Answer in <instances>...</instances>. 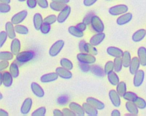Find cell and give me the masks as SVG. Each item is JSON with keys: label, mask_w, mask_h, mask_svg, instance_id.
Wrapping results in <instances>:
<instances>
[{"label": "cell", "mask_w": 146, "mask_h": 116, "mask_svg": "<svg viewBox=\"0 0 146 116\" xmlns=\"http://www.w3.org/2000/svg\"><path fill=\"white\" fill-rule=\"evenodd\" d=\"M79 50L81 52H85L93 55L94 56L98 55V49L90 43H86L84 40H82L79 44Z\"/></svg>", "instance_id": "1"}, {"label": "cell", "mask_w": 146, "mask_h": 116, "mask_svg": "<svg viewBox=\"0 0 146 116\" xmlns=\"http://www.w3.org/2000/svg\"><path fill=\"white\" fill-rule=\"evenodd\" d=\"M76 59L80 63L87 64H92L96 60L94 55L85 52H80L77 54Z\"/></svg>", "instance_id": "2"}, {"label": "cell", "mask_w": 146, "mask_h": 116, "mask_svg": "<svg viewBox=\"0 0 146 116\" xmlns=\"http://www.w3.org/2000/svg\"><path fill=\"white\" fill-rule=\"evenodd\" d=\"M90 24L92 29L97 33L103 32L104 30V25L98 16L93 15L91 19Z\"/></svg>", "instance_id": "3"}, {"label": "cell", "mask_w": 146, "mask_h": 116, "mask_svg": "<svg viewBox=\"0 0 146 116\" xmlns=\"http://www.w3.org/2000/svg\"><path fill=\"white\" fill-rule=\"evenodd\" d=\"M128 10V7L124 4H119L111 7L108 10V13L112 16H117L126 13Z\"/></svg>", "instance_id": "4"}, {"label": "cell", "mask_w": 146, "mask_h": 116, "mask_svg": "<svg viewBox=\"0 0 146 116\" xmlns=\"http://www.w3.org/2000/svg\"><path fill=\"white\" fill-rule=\"evenodd\" d=\"M64 45V42L63 40H58L56 41L50 48L48 54L51 57L57 56L63 49Z\"/></svg>", "instance_id": "5"}, {"label": "cell", "mask_w": 146, "mask_h": 116, "mask_svg": "<svg viewBox=\"0 0 146 116\" xmlns=\"http://www.w3.org/2000/svg\"><path fill=\"white\" fill-rule=\"evenodd\" d=\"M35 56L33 51H24L16 55V60L19 63H26L32 60Z\"/></svg>", "instance_id": "6"}, {"label": "cell", "mask_w": 146, "mask_h": 116, "mask_svg": "<svg viewBox=\"0 0 146 116\" xmlns=\"http://www.w3.org/2000/svg\"><path fill=\"white\" fill-rule=\"evenodd\" d=\"M1 85L3 84L5 87L9 88L11 86L13 81V77L10 73V72H4L1 73Z\"/></svg>", "instance_id": "7"}, {"label": "cell", "mask_w": 146, "mask_h": 116, "mask_svg": "<svg viewBox=\"0 0 146 116\" xmlns=\"http://www.w3.org/2000/svg\"><path fill=\"white\" fill-rule=\"evenodd\" d=\"M27 14H28V13L26 10L21 11L17 13V14H14L12 16V18L11 19V22L14 25L19 24L25 19V18L27 16Z\"/></svg>", "instance_id": "8"}, {"label": "cell", "mask_w": 146, "mask_h": 116, "mask_svg": "<svg viewBox=\"0 0 146 116\" xmlns=\"http://www.w3.org/2000/svg\"><path fill=\"white\" fill-rule=\"evenodd\" d=\"M108 96L112 104L116 107H120L121 105L120 96L116 92V90L111 89L109 91Z\"/></svg>", "instance_id": "9"}, {"label": "cell", "mask_w": 146, "mask_h": 116, "mask_svg": "<svg viewBox=\"0 0 146 116\" xmlns=\"http://www.w3.org/2000/svg\"><path fill=\"white\" fill-rule=\"evenodd\" d=\"M71 7L68 5H66V7L59 12L57 16V22L59 23H64L69 16L71 13Z\"/></svg>", "instance_id": "10"}, {"label": "cell", "mask_w": 146, "mask_h": 116, "mask_svg": "<svg viewBox=\"0 0 146 116\" xmlns=\"http://www.w3.org/2000/svg\"><path fill=\"white\" fill-rule=\"evenodd\" d=\"M133 79V84L135 87H139L140 86L144 80L145 77V73L144 71L141 69H139L134 75Z\"/></svg>", "instance_id": "11"}, {"label": "cell", "mask_w": 146, "mask_h": 116, "mask_svg": "<svg viewBox=\"0 0 146 116\" xmlns=\"http://www.w3.org/2000/svg\"><path fill=\"white\" fill-rule=\"evenodd\" d=\"M33 94L38 98H42L44 96V91L42 87L36 82H33L30 85Z\"/></svg>", "instance_id": "12"}, {"label": "cell", "mask_w": 146, "mask_h": 116, "mask_svg": "<svg viewBox=\"0 0 146 116\" xmlns=\"http://www.w3.org/2000/svg\"><path fill=\"white\" fill-rule=\"evenodd\" d=\"M132 14L131 13H126L120 15L116 19V23L119 26H123L129 23L132 19Z\"/></svg>", "instance_id": "13"}, {"label": "cell", "mask_w": 146, "mask_h": 116, "mask_svg": "<svg viewBox=\"0 0 146 116\" xmlns=\"http://www.w3.org/2000/svg\"><path fill=\"white\" fill-rule=\"evenodd\" d=\"M106 35L104 33L99 32L93 35L90 39V43L94 46H97L99 45L105 39Z\"/></svg>", "instance_id": "14"}, {"label": "cell", "mask_w": 146, "mask_h": 116, "mask_svg": "<svg viewBox=\"0 0 146 116\" xmlns=\"http://www.w3.org/2000/svg\"><path fill=\"white\" fill-rule=\"evenodd\" d=\"M58 74L55 72H51L44 74L40 78V81L43 83H48L54 81L58 78Z\"/></svg>", "instance_id": "15"}, {"label": "cell", "mask_w": 146, "mask_h": 116, "mask_svg": "<svg viewBox=\"0 0 146 116\" xmlns=\"http://www.w3.org/2000/svg\"><path fill=\"white\" fill-rule=\"evenodd\" d=\"M86 102L99 110H103L105 107V105L103 102L92 97H88L86 99Z\"/></svg>", "instance_id": "16"}, {"label": "cell", "mask_w": 146, "mask_h": 116, "mask_svg": "<svg viewBox=\"0 0 146 116\" xmlns=\"http://www.w3.org/2000/svg\"><path fill=\"white\" fill-rule=\"evenodd\" d=\"M33 105V100L31 98H26L23 102L22 103V105L21 107V113L23 114L26 115L27 114L32 107Z\"/></svg>", "instance_id": "17"}, {"label": "cell", "mask_w": 146, "mask_h": 116, "mask_svg": "<svg viewBox=\"0 0 146 116\" xmlns=\"http://www.w3.org/2000/svg\"><path fill=\"white\" fill-rule=\"evenodd\" d=\"M140 63L137 57H133L132 59L131 64L129 67V73L132 75H134L139 70L140 66Z\"/></svg>", "instance_id": "18"}, {"label": "cell", "mask_w": 146, "mask_h": 116, "mask_svg": "<svg viewBox=\"0 0 146 116\" xmlns=\"http://www.w3.org/2000/svg\"><path fill=\"white\" fill-rule=\"evenodd\" d=\"M55 72L60 77L64 79H70L72 77V74L70 71L62 67H57L56 68Z\"/></svg>", "instance_id": "19"}, {"label": "cell", "mask_w": 146, "mask_h": 116, "mask_svg": "<svg viewBox=\"0 0 146 116\" xmlns=\"http://www.w3.org/2000/svg\"><path fill=\"white\" fill-rule=\"evenodd\" d=\"M69 108L71 109L76 115L78 116H83L84 115L85 112L82 106L79 105L78 103L71 102L69 104Z\"/></svg>", "instance_id": "20"}, {"label": "cell", "mask_w": 146, "mask_h": 116, "mask_svg": "<svg viewBox=\"0 0 146 116\" xmlns=\"http://www.w3.org/2000/svg\"><path fill=\"white\" fill-rule=\"evenodd\" d=\"M107 53L108 55L115 58L121 57L123 54V51L116 47L110 46L107 48Z\"/></svg>", "instance_id": "21"}, {"label": "cell", "mask_w": 146, "mask_h": 116, "mask_svg": "<svg viewBox=\"0 0 146 116\" xmlns=\"http://www.w3.org/2000/svg\"><path fill=\"white\" fill-rule=\"evenodd\" d=\"M137 57L139 60L140 64L143 67L146 66V48L144 47H140L137 51Z\"/></svg>", "instance_id": "22"}, {"label": "cell", "mask_w": 146, "mask_h": 116, "mask_svg": "<svg viewBox=\"0 0 146 116\" xmlns=\"http://www.w3.org/2000/svg\"><path fill=\"white\" fill-rule=\"evenodd\" d=\"M82 106L84 109V112L86 114H87L88 115L90 116H96L98 114V111L97 109L94 107L93 106L90 105V103L86 102H84L83 103Z\"/></svg>", "instance_id": "23"}, {"label": "cell", "mask_w": 146, "mask_h": 116, "mask_svg": "<svg viewBox=\"0 0 146 116\" xmlns=\"http://www.w3.org/2000/svg\"><path fill=\"white\" fill-rule=\"evenodd\" d=\"M5 31L6 32L8 38L11 39H14L16 37L15 30L14 27V24L10 21L7 22L5 24Z\"/></svg>", "instance_id": "24"}, {"label": "cell", "mask_w": 146, "mask_h": 116, "mask_svg": "<svg viewBox=\"0 0 146 116\" xmlns=\"http://www.w3.org/2000/svg\"><path fill=\"white\" fill-rule=\"evenodd\" d=\"M146 36V31L145 29L141 28L136 31H135L132 36V40L134 42H139L141 41Z\"/></svg>", "instance_id": "25"}, {"label": "cell", "mask_w": 146, "mask_h": 116, "mask_svg": "<svg viewBox=\"0 0 146 116\" xmlns=\"http://www.w3.org/2000/svg\"><path fill=\"white\" fill-rule=\"evenodd\" d=\"M21 50V42L17 38H14L12 40L10 45V51L14 55H17L20 52Z\"/></svg>", "instance_id": "26"}, {"label": "cell", "mask_w": 146, "mask_h": 116, "mask_svg": "<svg viewBox=\"0 0 146 116\" xmlns=\"http://www.w3.org/2000/svg\"><path fill=\"white\" fill-rule=\"evenodd\" d=\"M43 23V19L40 13H35L33 16V24L36 30H39Z\"/></svg>", "instance_id": "27"}, {"label": "cell", "mask_w": 146, "mask_h": 116, "mask_svg": "<svg viewBox=\"0 0 146 116\" xmlns=\"http://www.w3.org/2000/svg\"><path fill=\"white\" fill-rule=\"evenodd\" d=\"M68 31L70 34L76 38H82L84 36L83 31L80 30L76 26H71L68 28Z\"/></svg>", "instance_id": "28"}, {"label": "cell", "mask_w": 146, "mask_h": 116, "mask_svg": "<svg viewBox=\"0 0 146 116\" xmlns=\"http://www.w3.org/2000/svg\"><path fill=\"white\" fill-rule=\"evenodd\" d=\"M125 108L128 113H131L135 115H137L139 113V109L133 102L127 101L125 103Z\"/></svg>", "instance_id": "29"}, {"label": "cell", "mask_w": 146, "mask_h": 116, "mask_svg": "<svg viewBox=\"0 0 146 116\" xmlns=\"http://www.w3.org/2000/svg\"><path fill=\"white\" fill-rule=\"evenodd\" d=\"M121 60L123 63V66L125 68H128L132 60L131 53L129 51H125L123 52V54L121 56Z\"/></svg>", "instance_id": "30"}, {"label": "cell", "mask_w": 146, "mask_h": 116, "mask_svg": "<svg viewBox=\"0 0 146 116\" xmlns=\"http://www.w3.org/2000/svg\"><path fill=\"white\" fill-rule=\"evenodd\" d=\"M107 78L109 82L113 86H116L120 82L119 77L116 72H111L107 74Z\"/></svg>", "instance_id": "31"}, {"label": "cell", "mask_w": 146, "mask_h": 116, "mask_svg": "<svg viewBox=\"0 0 146 116\" xmlns=\"http://www.w3.org/2000/svg\"><path fill=\"white\" fill-rule=\"evenodd\" d=\"M67 5L65 3L58 2H54L52 1L50 3V7L54 11H61Z\"/></svg>", "instance_id": "32"}, {"label": "cell", "mask_w": 146, "mask_h": 116, "mask_svg": "<svg viewBox=\"0 0 146 116\" xmlns=\"http://www.w3.org/2000/svg\"><path fill=\"white\" fill-rule=\"evenodd\" d=\"M116 90L120 97H123L127 92V85L125 82L124 81L119 82L116 85Z\"/></svg>", "instance_id": "33"}, {"label": "cell", "mask_w": 146, "mask_h": 116, "mask_svg": "<svg viewBox=\"0 0 146 116\" xmlns=\"http://www.w3.org/2000/svg\"><path fill=\"white\" fill-rule=\"evenodd\" d=\"M9 72L14 78L18 77L19 74V70L18 65L15 63H12L9 67Z\"/></svg>", "instance_id": "34"}, {"label": "cell", "mask_w": 146, "mask_h": 116, "mask_svg": "<svg viewBox=\"0 0 146 116\" xmlns=\"http://www.w3.org/2000/svg\"><path fill=\"white\" fill-rule=\"evenodd\" d=\"M60 64L61 67L70 71L73 68L72 63L67 58H62L60 60Z\"/></svg>", "instance_id": "35"}, {"label": "cell", "mask_w": 146, "mask_h": 116, "mask_svg": "<svg viewBox=\"0 0 146 116\" xmlns=\"http://www.w3.org/2000/svg\"><path fill=\"white\" fill-rule=\"evenodd\" d=\"M15 32L21 35H26L29 33L28 28L22 24H17L14 26Z\"/></svg>", "instance_id": "36"}, {"label": "cell", "mask_w": 146, "mask_h": 116, "mask_svg": "<svg viewBox=\"0 0 146 116\" xmlns=\"http://www.w3.org/2000/svg\"><path fill=\"white\" fill-rule=\"evenodd\" d=\"M114 71L116 72H119L121 71L123 66V63L121 57H116L113 60Z\"/></svg>", "instance_id": "37"}, {"label": "cell", "mask_w": 146, "mask_h": 116, "mask_svg": "<svg viewBox=\"0 0 146 116\" xmlns=\"http://www.w3.org/2000/svg\"><path fill=\"white\" fill-rule=\"evenodd\" d=\"M14 55L11 52L1 51L0 52V60H11L13 59Z\"/></svg>", "instance_id": "38"}, {"label": "cell", "mask_w": 146, "mask_h": 116, "mask_svg": "<svg viewBox=\"0 0 146 116\" xmlns=\"http://www.w3.org/2000/svg\"><path fill=\"white\" fill-rule=\"evenodd\" d=\"M133 102L139 109H144L146 107V101L143 98L137 97Z\"/></svg>", "instance_id": "39"}, {"label": "cell", "mask_w": 146, "mask_h": 116, "mask_svg": "<svg viewBox=\"0 0 146 116\" xmlns=\"http://www.w3.org/2000/svg\"><path fill=\"white\" fill-rule=\"evenodd\" d=\"M138 96L137 94L132 92H126L123 96V98L127 101L133 102Z\"/></svg>", "instance_id": "40"}, {"label": "cell", "mask_w": 146, "mask_h": 116, "mask_svg": "<svg viewBox=\"0 0 146 116\" xmlns=\"http://www.w3.org/2000/svg\"><path fill=\"white\" fill-rule=\"evenodd\" d=\"M114 70V65H113V61H107L104 68V74H108L110 72H112Z\"/></svg>", "instance_id": "41"}, {"label": "cell", "mask_w": 146, "mask_h": 116, "mask_svg": "<svg viewBox=\"0 0 146 116\" xmlns=\"http://www.w3.org/2000/svg\"><path fill=\"white\" fill-rule=\"evenodd\" d=\"M91 71H92V72L95 75H96V76H103L104 73V70L103 71L102 68L99 67L98 65H94L91 66Z\"/></svg>", "instance_id": "42"}, {"label": "cell", "mask_w": 146, "mask_h": 116, "mask_svg": "<svg viewBox=\"0 0 146 116\" xmlns=\"http://www.w3.org/2000/svg\"><path fill=\"white\" fill-rule=\"evenodd\" d=\"M46 113V107L44 106H42L35 110L31 113V116H44Z\"/></svg>", "instance_id": "43"}, {"label": "cell", "mask_w": 146, "mask_h": 116, "mask_svg": "<svg viewBox=\"0 0 146 116\" xmlns=\"http://www.w3.org/2000/svg\"><path fill=\"white\" fill-rule=\"evenodd\" d=\"M51 24L44 22L43 23V24H42L40 28V31L41 32L42 34H47L49 33V32L51 30Z\"/></svg>", "instance_id": "44"}, {"label": "cell", "mask_w": 146, "mask_h": 116, "mask_svg": "<svg viewBox=\"0 0 146 116\" xmlns=\"http://www.w3.org/2000/svg\"><path fill=\"white\" fill-rule=\"evenodd\" d=\"M56 21H57V16L54 14H51L43 19V22L47 23L50 24H52Z\"/></svg>", "instance_id": "45"}, {"label": "cell", "mask_w": 146, "mask_h": 116, "mask_svg": "<svg viewBox=\"0 0 146 116\" xmlns=\"http://www.w3.org/2000/svg\"><path fill=\"white\" fill-rule=\"evenodd\" d=\"M11 10V7L9 4L7 3H0V12L1 13H9Z\"/></svg>", "instance_id": "46"}, {"label": "cell", "mask_w": 146, "mask_h": 116, "mask_svg": "<svg viewBox=\"0 0 146 116\" xmlns=\"http://www.w3.org/2000/svg\"><path fill=\"white\" fill-rule=\"evenodd\" d=\"M7 38L8 36L6 31H2L0 32V47H2L3 46V45L6 41Z\"/></svg>", "instance_id": "47"}, {"label": "cell", "mask_w": 146, "mask_h": 116, "mask_svg": "<svg viewBox=\"0 0 146 116\" xmlns=\"http://www.w3.org/2000/svg\"><path fill=\"white\" fill-rule=\"evenodd\" d=\"M62 112L63 113V115L65 116H75L76 114L70 109L68 108H63L62 109Z\"/></svg>", "instance_id": "48"}, {"label": "cell", "mask_w": 146, "mask_h": 116, "mask_svg": "<svg viewBox=\"0 0 146 116\" xmlns=\"http://www.w3.org/2000/svg\"><path fill=\"white\" fill-rule=\"evenodd\" d=\"M38 6L42 9H46L48 6L47 0H36Z\"/></svg>", "instance_id": "49"}, {"label": "cell", "mask_w": 146, "mask_h": 116, "mask_svg": "<svg viewBox=\"0 0 146 116\" xmlns=\"http://www.w3.org/2000/svg\"><path fill=\"white\" fill-rule=\"evenodd\" d=\"M26 4L30 9H34L38 3L36 0H27Z\"/></svg>", "instance_id": "50"}, {"label": "cell", "mask_w": 146, "mask_h": 116, "mask_svg": "<svg viewBox=\"0 0 146 116\" xmlns=\"http://www.w3.org/2000/svg\"><path fill=\"white\" fill-rule=\"evenodd\" d=\"M9 65V61L7 60H1L0 61V71H2L6 69Z\"/></svg>", "instance_id": "51"}, {"label": "cell", "mask_w": 146, "mask_h": 116, "mask_svg": "<svg viewBox=\"0 0 146 116\" xmlns=\"http://www.w3.org/2000/svg\"><path fill=\"white\" fill-rule=\"evenodd\" d=\"M80 69L84 72H88L91 69V67L88 64L83 63H80Z\"/></svg>", "instance_id": "52"}, {"label": "cell", "mask_w": 146, "mask_h": 116, "mask_svg": "<svg viewBox=\"0 0 146 116\" xmlns=\"http://www.w3.org/2000/svg\"><path fill=\"white\" fill-rule=\"evenodd\" d=\"M98 0H84L83 4L85 6L90 7L95 4Z\"/></svg>", "instance_id": "53"}, {"label": "cell", "mask_w": 146, "mask_h": 116, "mask_svg": "<svg viewBox=\"0 0 146 116\" xmlns=\"http://www.w3.org/2000/svg\"><path fill=\"white\" fill-rule=\"evenodd\" d=\"M80 30H81L82 31H84V30H86V26H87V24L84 23L83 22H82V23H78L76 26Z\"/></svg>", "instance_id": "54"}, {"label": "cell", "mask_w": 146, "mask_h": 116, "mask_svg": "<svg viewBox=\"0 0 146 116\" xmlns=\"http://www.w3.org/2000/svg\"><path fill=\"white\" fill-rule=\"evenodd\" d=\"M53 115L54 116H63V113L62 112V110L61 111L59 109H54L53 110Z\"/></svg>", "instance_id": "55"}, {"label": "cell", "mask_w": 146, "mask_h": 116, "mask_svg": "<svg viewBox=\"0 0 146 116\" xmlns=\"http://www.w3.org/2000/svg\"><path fill=\"white\" fill-rule=\"evenodd\" d=\"M92 15H91L90 14L86 15V17L84 18L83 22L85 23L86 24H88L89 23H90V22H91V18H92Z\"/></svg>", "instance_id": "56"}, {"label": "cell", "mask_w": 146, "mask_h": 116, "mask_svg": "<svg viewBox=\"0 0 146 116\" xmlns=\"http://www.w3.org/2000/svg\"><path fill=\"white\" fill-rule=\"evenodd\" d=\"M111 116H120V112L117 109H114L112 111L111 113Z\"/></svg>", "instance_id": "57"}, {"label": "cell", "mask_w": 146, "mask_h": 116, "mask_svg": "<svg viewBox=\"0 0 146 116\" xmlns=\"http://www.w3.org/2000/svg\"><path fill=\"white\" fill-rule=\"evenodd\" d=\"M9 113L5 110L0 109V116H8Z\"/></svg>", "instance_id": "58"}, {"label": "cell", "mask_w": 146, "mask_h": 116, "mask_svg": "<svg viewBox=\"0 0 146 116\" xmlns=\"http://www.w3.org/2000/svg\"><path fill=\"white\" fill-rule=\"evenodd\" d=\"M51 1L54 2H60L65 4H67L70 2V0H51Z\"/></svg>", "instance_id": "59"}, {"label": "cell", "mask_w": 146, "mask_h": 116, "mask_svg": "<svg viewBox=\"0 0 146 116\" xmlns=\"http://www.w3.org/2000/svg\"><path fill=\"white\" fill-rule=\"evenodd\" d=\"M0 2L1 3H2L9 4L11 2V0H0Z\"/></svg>", "instance_id": "60"}, {"label": "cell", "mask_w": 146, "mask_h": 116, "mask_svg": "<svg viewBox=\"0 0 146 116\" xmlns=\"http://www.w3.org/2000/svg\"><path fill=\"white\" fill-rule=\"evenodd\" d=\"M19 2H25V1H27V0H18Z\"/></svg>", "instance_id": "61"}, {"label": "cell", "mask_w": 146, "mask_h": 116, "mask_svg": "<svg viewBox=\"0 0 146 116\" xmlns=\"http://www.w3.org/2000/svg\"><path fill=\"white\" fill-rule=\"evenodd\" d=\"M2 97H2V93H1V98H0V99H1V100H2Z\"/></svg>", "instance_id": "62"}, {"label": "cell", "mask_w": 146, "mask_h": 116, "mask_svg": "<svg viewBox=\"0 0 146 116\" xmlns=\"http://www.w3.org/2000/svg\"><path fill=\"white\" fill-rule=\"evenodd\" d=\"M145 31H146V29H145Z\"/></svg>", "instance_id": "63"}]
</instances>
